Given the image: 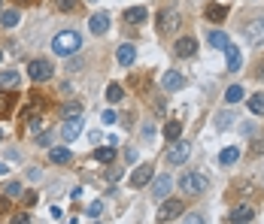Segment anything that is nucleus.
I'll list each match as a JSON object with an SVG mask.
<instances>
[{
	"label": "nucleus",
	"mask_w": 264,
	"mask_h": 224,
	"mask_svg": "<svg viewBox=\"0 0 264 224\" xmlns=\"http://www.w3.org/2000/svg\"><path fill=\"white\" fill-rule=\"evenodd\" d=\"M79 49H82V36H79L76 30H61V33L52 39V52L61 55V58H70V55H76Z\"/></svg>",
	"instance_id": "1"
},
{
	"label": "nucleus",
	"mask_w": 264,
	"mask_h": 224,
	"mask_svg": "<svg viewBox=\"0 0 264 224\" xmlns=\"http://www.w3.org/2000/svg\"><path fill=\"white\" fill-rule=\"evenodd\" d=\"M179 188H182L185 194H204V191L210 188V182H207V176H201V173H185V176L179 179Z\"/></svg>",
	"instance_id": "2"
},
{
	"label": "nucleus",
	"mask_w": 264,
	"mask_h": 224,
	"mask_svg": "<svg viewBox=\"0 0 264 224\" xmlns=\"http://www.w3.org/2000/svg\"><path fill=\"white\" fill-rule=\"evenodd\" d=\"M52 64L46 61V58H33L30 64H27V76L33 79V82H46V79H52Z\"/></svg>",
	"instance_id": "3"
},
{
	"label": "nucleus",
	"mask_w": 264,
	"mask_h": 224,
	"mask_svg": "<svg viewBox=\"0 0 264 224\" xmlns=\"http://www.w3.org/2000/svg\"><path fill=\"white\" fill-rule=\"evenodd\" d=\"M188 155H192V146H188V143H182V140H176V143H173V149L167 152V164H170V167H179V164H185V161H188Z\"/></svg>",
	"instance_id": "4"
},
{
	"label": "nucleus",
	"mask_w": 264,
	"mask_h": 224,
	"mask_svg": "<svg viewBox=\"0 0 264 224\" xmlns=\"http://www.w3.org/2000/svg\"><path fill=\"white\" fill-rule=\"evenodd\" d=\"M243 36H246V42H252V46L264 42V15L261 18H252V21L243 27Z\"/></svg>",
	"instance_id": "5"
},
{
	"label": "nucleus",
	"mask_w": 264,
	"mask_h": 224,
	"mask_svg": "<svg viewBox=\"0 0 264 224\" xmlns=\"http://www.w3.org/2000/svg\"><path fill=\"white\" fill-rule=\"evenodd\" d=\"M182 212H185V203L182 200H164L161 209H158V221H170V218H176Z\"/></svg>",
	"instance_id": "6"
},
{
	"label": "nucleus",
	"mask_w": 264,
	"mask_h": 224,
	"mask_svg": "<svg viewBox=\"0 0 264 224\" xmlns=\"http://www.w3.org/2000/svg\"><path fill=\"white\" fill-rule=\"evenodd\" d=\"M79 133H82V118H79V115H70V118L64 121V127H61V137H64V143H73Z\"/></svg>",
	"instance_id": "7"
},
{
	"label": "nucleus",
	"mask_w": 264,
	"mask_h": 224,
	"mask_svg": "<svg viewBox=\"0 0 264 224\" xmlns=\"http://www.w3.org/2000/svg\"><path fill=\"white\" fill-rule=\"evenodd\" d=\"M155 179V167L152 164H143V167H137L134 173H131V185L134 188H143L146 182H152Z\"/></svg>",
	"instance_id": "8"
},
{
	"label": "nucleus",
	"mask_w": 264,
	"mask_h": 224,
	"mask_svg": "<svg viewBox=\"0 0 264 224\" xmlns=\"http://www.w3.org/2000/svg\"><path fill=\"white\" fill-rule=\"evenodd\" d=\"M179 21H182V18H179V12H176V9H164V12L158 15V27H161L164 33H167V30H176V27H179Z\"/></svg>",
	"instance_id": "9"
},
{
	"label": "nucleus",
	"mask_w": 264,
	"mask_h": 224,
	"mask_svg": "<svg viewBox=\"0 0 264 224\" xmlns=\"http://www.w3.org/2000/svg\"><path fill=\"white\" fill-rule=\"evenodd\" d=\"M182 85H185V79H182L179 70H167V73L161 76V88H164V91H179Z\"/></svg>",
	"instance_id": "10"
},
{
	"label": "nucleus",
	"mask_w": 264,
	"mask_h": 224,
	"mask_svg": "<svg viewBox=\"0 0 264 224\" xmlns=\"http://www.w3.org/2000/svg\"><path fill=\"white\" fill-rule=\"evenodd\" d=\"M195 49H198V39H195V36H182V39H176V46H173L176 58H192Z\"/></svg>",
	"instance_id": "11"
},
{
	"label": "nucleus",
	"mask_w": 264,
	"mask_h": 224,
	"mask_svg": "<svg viewBox=\"0 0 264 224\" xmlns=\"http://www.w3.org/2000/svg\"><path fill=\"white\" fill-rule=\"evenodd\" d=\"M116 61H119L122 67H131V64L137 61V49H134L131 42H122V46L116 49Z\"/></svg>",
	"instance_id": "12"
},
{
	"label": "nucleus",
	"mask_w": 264,
	"mask_h": 224,
	"mask_svg": "<svg viewBox=\"0 0 264 224\" xmlns=\"http://www.w3.org/2000/svg\"><path fill=\"white\" fill-rule=\"evenodd\" d=\"M125 24H143L146 18H149V12H146V6H131V9H125Z\"/></svg>",
	"instance_id": "13"
},
{
	"label": "nucleus",
	"mask_w": 264,
	"mask_h": 224,
	"mask_svg": "<svg viewBox=\"0 0 264 224\" xmlns=\"http://www.w3.org/2000/svg\"><path fill=\"white\" fill-rule=\"evenodd\" d=\"M49 161H52V164H70V161H73V152H70L67 146H52V149H49Z\"/></svg>",
	"instance_id": "14"
},
{
	"label": "nucleus",
	"mask_w": 264,
	"mask_h": 224,
	"mask_svg": "<svg viewBox=\"0 0 264 224\" xmlns=\"http://www.w3.org/2000/svg\"><path fill=\"white\" fill-rule=\"evenodd\" d=\"M88 27H91V33H106L109 30V15L106 12H94L91 21H88Z\"/></svg>",
	"instance_id": "15"
},
{
	"label": "nucleus",
	"mask_w": 264,
	"mask_h": 224,
	"mask_svg": "<svg viewBox=\"0 0 264 224\" xmlns=\"http://www.w3.org/2000/svg\"><path fill=\"white\" fill-rule=\"evenodd\" d=\"M170 188H173L170 176H158V179H155V185H152V194H155L158 200H164V197L170 194Z\"/></svg>",
	"instance_id": "16"
},
{
	"label": "nucleus",
	"mask_w": 264,
	"mask_h": 224,
	"mask_svg": "<svg viewBox=\"0 0 264 224\" xmlns=\"http://www.w3.org/2000/svg\"><path fill=\"white\" fill-rule=\"evenodd\" d=\"M252 218H255V209H252V206H237V209L231 212V221L234 224H249Z\"/></svg>",
	"instance_id": "17"
},
{
	"label": "nucleus",
	"mask_w": 264,
	"mask_h": 224,
	"mask_svg": "<svg viewBox=\"0 0 264 224\" xmlns=\"http://www.w3.org/2000/svg\"><path fill=\"white\" fill-rule=\"evenodd\" d=\"M204 15H207L210 21H216V24H219V21H225V15H228V6H225V3H210Z\"/></svg>",
	"instance_id": "18"
},
{
	"label": "nucleus",
	"mask_w": 264,
	"mask_h": 224,
	"mask_svg": "<svg viewBox=\"0 0 264 224\" xmlns=\"http://www.w3.org/2000/svg\"><path fill=\"white\" fill-rule=\"evenodd\" d=\"M207 39H210V46H213V49H219V52H225V49L231 46V39H228V33H225V30H210V36H207Z\"/></svg>",
	"instance_id": "19"
},
{
	"label": "nucleus",
	"mask_w": 264,
	"mask_h": 224,
	"mask_svg": "<svg viewBox=\"0 0 264 224\" xmlns=\"http://www.w3.org/2000/svg\"><path fill=\"white\" fill-rule=\"evenodd\" d=\"M225 52H228V70H231V73H237V70H240V64H243V55H240V49L231 42Z\"/></svg>",
	"instance_id": "20"
},
{
	"label": "nucleus",
	"mask_w": 264,
	"mask_h": 224,
	"mask_svg": "<svg viewBox=\"0 0 264 224\" xmlns=\"http://www.w3.org/2000/svg\"><path fill=\"white\" fill-rule=\"evenodd\" d=\"M12 106H15V94L0 91V118H6V115L12 112Z\"/></svg>",
	"instance_id": "21"
},
{
	"label": "nucleus",
	"mask_w": 264,
	"mask_h": 224,
	"mask_svg": "<svg viewBox=\"0 0 264 224\" xmlns=\"http://www.w3.org/2000/svg\"><path fill=\"white\" fill-rule=\"evenodd\" d=\"M122 97H125V88H122L119 82H109V85H106V100H109V103H122Z\"/></svg>",
	"instance_id": "22"
},
{
	"label": "nucleus",
	"mask_w": 264,
	"mask_h": 224,
	"mask_svg": "<svg viewBox=\"0 0 264 224\" xmlns=\"http://www.w3.org/2000/svg\"><path fill=\"white\" fill-rule=\"evenodd\" d=\"M3 194H6L9 200H18V197H24V188H21V182H15V179H12V182H6V185H3Z\"/></svg>",
	"instance_id": "23"
},
{
	"label": "nucleus",
	"mask_w": 264,
	"mask_h": 224,
	"mask_svg": "<svg viewBox=\"0 0 264 224\" xmlns=\"http://www.w3.org/2000/svg\"><path fill=\"white\" fill-rule=\"evenodd\" d=\"M94 158H97L100 164H112V161H116V146H103V149H97Z\"/></svg>",
	"instance_id": "24"
},
{
	"label": "nucleus",
	"mask_w": 264,
	"mask_h": 224,
	"mask_svg": "<svg viewBox=\"0 0 264 224\" xmlns=\"http://www.w3.org/2000/svg\"><path fill=\"white\" fill-rule=\"evenodd\" d=\"M237 158H240V149H237V146H228V149H225V152L219 155V164H225V167H231V164H234Z\"/></svg>",
	"instance_id": "25"
},
{
	"label": "nucleus",
	"mask_w": 264,
	"mask_h": 224,
	"mask_svg": "<svg viewBox=\"0 0 264 224\" xmlns=\"http://www.w3.org/2000/svg\"><path fill=\"white\" fill-rule=\"evenodd\" d=\"M179 133H182V124H179V121H167V124H164V137H167L170 143H176Z\"/></svg>",
	"instance_id": "26"
},
{
	"label": "nucleus",
	"mask_w": 264,
	"mask_h": 224,
	"mask_svg": "<svg viewBox=\"0 0 264 224\" xmlns=\"http://www.w3.org/2000/svg\"><path fill=\"white\" fill-rule=\"evenodd\" d=\"M0 24H3V27H15V24H18V12H15V9H3V12H0Z\"/></svg>",
	"instance_id": "27"
},
{
	"label": "nucleus",
	"mask_w": 264,
	"mask_h": 224,
	"mask_svg": "<svg viewBox=\"0 0 264 224\" xmlns=\"http://www.w3.org/2000/svg\"><path fill=\"white\" fill-rule=\"evenodd\" d=\"M243 97H246V94H243V85H231V88L225 91V100H228V103H240Z\"/></svg>",
	"instance_id": "28"
},
{
	"label": "nucleus",
	"mask_w": 264,
	"mask_h": 224,
	"mask_svg": "<svg viewBox=\"0 0 264 224\" xmlns=\"http://www.w3.org/2000/svg\"><path fill=\"white\" fill-rule=\"evenodd\" d=\"M0 85H3V88H15V85H18V73H15V70L0 73Z\"/></svg>",
	"instance_id": "29"
},
{
	"label": "nucleus",
	"mask_w": 264,
	"mask_h": 224,
	"mask_svg": "<svg viewBox=\"0 0 264 224\" xmlns=\"http://www.w3.org/2000/svg\"><path fill=\"white\" fill-rule=\"evenodd\" d=\"M249 109H252L255 115H264V94H252V97H249Z\"/></svg>",
	"instance_id": "30"
},
{
	"label": "nucleus",
	"mask_w": 264,
	"mask_h": 224,
	"mask_svg": "<svg viewBox=\"0 0 264 224\" xmlns=\"http://www.w3.org/2000/svg\"><path fill=\"white\" fill-rule=\"evenodd\" d=\"M55 6H58L61 12H73V9L79 6V0H55Z\"/></svg>",
	"instance_id": "31"
},
{
	"label": "nucleus",
	"mask_w": 264,
	"mask_h": 224,
	"mask_svg": "<svg viewBox=\"0 0 264 224\" xmlns=\"http://www.w3.org/2000/svg\"><path fill=\"white\" fill-rule=\"evenodd\" d=\"M216 127H219V130H225V127H231V115H228V112H222V115L216 118Z\"/></svg>",
	"instance_id": "32"
},
{
	"label": "nucleus",
	"mask_w": 264,
	"mask_h": 224,
	"mask_svg": "<svg viewBox=\"0 0 264 224\" xmlns=\"http://www.w3.org/2000/svg\"><path fill=\"white\" fill-rule=\"evenodd\" d=\"M131 85H134V88H149V76H146V79H143V76H134Z\"/></svg>",
	"instance_id": "33"
},
{
	"label": "nucleus",
	"mask_w": 264,
	"mask_h": 224,
	"mask_svg": "<svg viewBox=\"0 0 264 224\" xmlns=\"http://www.w3.org/2000/svg\"><path fill=\"white\" fill-rule=\"evenodd\" d=\"M100 212H103V203H100V200H94V203L88 206V215H94V218H97Z\"/></svg>",
	"instance_id": "34"
},
{
	"label": "nucleus",
	"mask_w": 264,
	"mask_h": 224,
	"mask_svg": "<svg viewBox=\"0 0 264 224\" xmlns=\"http://www.w3.org/2000/svg\"><path fill=\"white\" fill-rule=\"evenodd\" d=\"M6 212H9V197L0 191V215H6Z\"/></svg>",
	"instance_id": "35"
},
{
	"label": "nucleus",
	"mask_w": 264,
	"mask_h": 224,
	"mask_svg": "<svg viewBox=\"0 0 264 224\" xmlns=\"http://www.w3.org/2000/svg\"><path fill=\"white\" fill-rule=\"evenodd\" d=\"M12 224H30V215H27V212H18V215L12 218Z\"/></svg>",
	"instance_id": "36"
},
{
	"label": "nucleus",
	"mask_w": 264,
	"mask_h": 224,
	"mask_svg": "<svg viewBox=\"0 0 264 224\" xmlns=\"http://www.w3.org/2000/svg\"><path fill=\"white\" fill-rule=\"evenodd\" d=\"M64 112H67V115H79V103H67Z\"/></svg>",
	"instance_id": "37"
},
{
	"label": "nucleus",
	"mask_w": 264,
	"mask_h": 224,
	"mask_svg": "<svg viewBox=\"0 0 264 224\" xmlns=\"http://www.w3.org/2000/svg\"><path fill=\"white\" fill-rule=\"evenodd\" d=\"M24 203L33 206V203H36V194H33V191H24Z\"/></svg>",
	"instance_id": "38"
},
{
	"label": "nucleus",
	"mask_w": 264,
	"mask_h": 224,
	"mask_svg": "<svg viewBox=\"0 0 264 224\" xmlns=\"http://www.w3.org/2000/svg\"><path fill=\"white\" fill-rule=\"evenodd\" d=\"M143 137H146V140H152V137H155V127H152V124H146V127H143Z\"/></svg>",
	"instance_id": "39"
},
{
	"label": "nucleus",
	"mask_w": 264,
	"mask_h": 224,
	"mask_svg": "<svg viewBox=\"0 0 264 224\" xmlns=\"http://www.w3.org/2000/svg\"><path fill=\"white\" fill-rule=\"evenodd\" d=\"M27 176H30V179H33V182H40V179H43V173H40V170H36V167H33V170H27Z\"/></svg>",
	"instance_id": "40"
},
{
	"label": "nucleus",
	"mask_w": 264,
	"mask_h": 224,
	"mask_svg": "<svg viewBox=\"0 0 264 224\" xmlns=\"http://www.w3.org/2000/svg\"><path fill=\"white\" fill-rule=\"evenodd\" d=\"M103 121H106V124H112V121H116V112H109V109H106V112H103Z\"/></svg>",
	"instance_id": "41"
},
{
	"label": "nucleus",
	"mask_w": 264,
	"mask_h": 224,
	"mask_svg": "<svg viewBox=\"0 0 264 224\" xmlns=\"http://www.w3.org/2000/svg\"><path fill=\"white\" fill-rule=\"evenodd\" d=\"M185 224H204V218H201V215H188V218H185Z\"/></svg>",
	"instance_id": "42"
},
{
	"label": "nucleus",
	"mask_w": 264,
	"mask_h": 224,
	"mask_svg": "<svg viewBox=\"0 0 264 224\" xmlns=\"http://www.w3.org/2000/svg\"><path fill=\"white\" fill-rule=\"evenodd\" d=\"M18 3H21V6H33L36 0H18Z\"/></svg>",
	"instance_id": "43"
},
{
	"label": "nucleus",
	"mask_w": 264,
	"mask_h": 224,
	"mask_svg": "<svg viewBox=\"0 0 264 224\" xmlns=\"http://www.w3.org/2000/svg\"><path fill=\"white\" fill-rule=\"evenodd\" d=\"M6 173H9V170H6V164H0V176H6Z\"/></svg>",
	"instance_id": "44"
},
{
	"label": "nucleus",
	"mask_w": 264,
	"mask_h": 224,
	"mask_svg": "<svg viewBox=\"0 0 264 224\" xmlns=\"http://www.w3.org/2000/svg\"><path fill=\"white\" fill-rule=\"evenodd\" d=\"M0 143H3V127H0Z\"/></svg>",
	"instance_id": "45"
},
{
	"label": "nucleus",
	"mask_w": 264,
	"mask_h": 224,
	"mask_svg": "<svg viewBox=\"0 0 264 224\" xmlns=\"http://www.w3.org/2000/svg\"><path fill=\"white\" fill-rule=\"evenodd\" d=\"M0 61H3V49H0Z\"/></svg>",
	"instance_id": "46"
}]
</instances>
